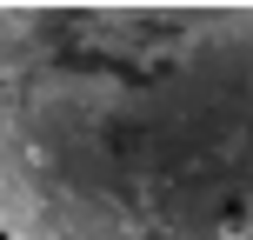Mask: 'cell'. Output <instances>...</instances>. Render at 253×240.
I'll return each instance as SVG.
<instances>
[{
  "instance_id": "cell-1",
  "label": "cell",
  "mask_w": 253,
  "mask_h": 240,
  "mask_svg": "<svg viewBox=\"0 0 253 240\" xmlns=\"http://www.w3.org/2000/svg\"><path fill=\"white\" fill-rule=\"evenodd\" d=\"M7 240H253V0L0 7Z\"/></svg>"
}]
</instances>
